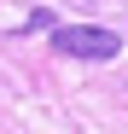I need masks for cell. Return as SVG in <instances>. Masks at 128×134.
<instances>
[{
  "instance_id": "cell-1",
  "label": "cell",
  "mask_w": 128,
  "mask_h": 134,
  "mask_svg": "<svg viewBox=\"0 0 128 134\" xmlns=\"http://www.w3.org/2000/svg\"><path fill=\"white\" fill-rule=\"evenodd\" d=\"M53 53L58 58H82V64H105L122 53V35L117 29H99V24H53Z\"/></svg>"
}]
</instances>
